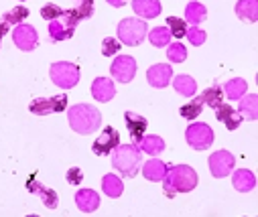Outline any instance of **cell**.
<instances>
[{
	"label": "cell",
	"mask_w": 258,
	"mask_h": 217,
	"mask_svg": "<svg viewBox=\"0 0 258 217\" xmlns=\"http://www.w3.org/2000/svg\"><path fill=\"white\" fill-rule=\"evenodd\" d=\"M198 173L187 165H175L171 169H167V175L163 179L165 183V195L167 197H175L177 193H189L198 187Z\"/></svg>",
	"instance_id": "6da1fadb"
},
{
	"label": "cell",
	"mask_w": 258,
	"mask_h": 217,
	"mask_svg": "<svg viewBox=\"0 0 258 217\" xmlns=\"http://www.w3.org/2000/svg\"><path fill=\"white\" fill-rule=\"evenodd\" d=\"M112 155V167L122 175V177H137L139 167L143 161L139 144H118V147L110 153Z\"/></svg>",
	"instance_id": "7a4b0ae2"
},
{
	"label": "cell",
	"mask_w": 258,
	"mask_h": 217,
	"mask_svg": "<svg viewBox=\"0 0 258 217\" xmlns=\"http://www.w3.org/2000/svg\"><path fill=\"white\" fill-rule=\"evenodd\" d=\"M68 120H70V126L74 128V132L86 136V134H92V132H96L100 128L102 114L94 106L78 104V106H72L68 110Z\"/></svg>",
	"instance_id": "3957f363"
},
{
	"label": "cell",
	"mask_w": 258,
	"mask_h": 217,
	"mask_svg": "<svg viewBox=\"0 0 258 217\" xmlns=\"http://www.w3.org/2000/svg\"><path fill=\"white\" fill-rule=\"evenodd\" d=\"M49 76H51V82L55 86H59L61 90H72L80 82V67L76 63L57 61V63L51 65Z\"/></svg>",
	"instance_id": "277c9868"
},
{
	"label": "cell",
	"mask_w": 258,
	"mask_h": 217,
	"mask_svg": "<svg viewBox=\"0 0 258 217\" xmlns=\"http://www.w3.org/2000/svg\"><path fill=\"white\" fill-rule=\"evenodd\" d=\"M149 35V25L143 19H122L118 25V39L124 45H141Z\"/></svg>",
	"instance_id": "5b68a950"
},
{
	"label": "cell",
	"mask_w": 258,
	"mask_h": 217,
	"mask_svg": "<svg viewBox=\"0 0 258 217\" xmlns=\"http://www.w3.org/2000/svg\"><path fill=\"white\" fill-rule=\"evenodd\" d=\"M185 140L193 151H206L214 144V130L204 122L191 124L185 130Z\"/></svg>",
	"instance_id": "8992f818"
},
{
	"label": "cell",
	"mask_w": 258,
	"mask_h": 217,
	"mask_svg": "<svg viewBox=\"0 0 258 217\" xmlns=\"http://www.w3.org/2000/svg\"><path fill=\"white\" fill-rule=\"evenodd\" d=\"M110 74L120 84H131L137 76V61L133 57H128V55H120L110 65Z\"/></svg>",
	"instance_id": "52a82bcc"
},
{
	"label": "cell",
	"mask_w": 258,
	"mask_h": 217,
	"mask_svg": "<svg viewBox=\"0 0 258 217\" xmlns=\"http://www.w3.org/2000/svg\"><path fill=\"white\" fill-rule=\"evenodd\" d=\"M208 165H210V171H212L214 177L224 179V177H228V175L234 171L236 159H234V155H230L228 151H218V153H214V155L210 157Z\"/></svg>",
	"instance_id": "ba28073f"
},
{
	"label": "cell",
	"mask_w": 258,
	"mask_h": 217,
	"mask_svg": "<svg viewBox=\"0 0 258 217\" xmlns=\"http://www.w3.org/2000/svg\"><path fill=\"white\" fill-rule=\"evenodd\" d=\"M13 41L21 51H33L39 45V33L31 25H17L13 31Z\"/></svg>",
	"instance_id": "9c48e42d"
},
{
	"label": "cell",
	"mask_w": 258,
	"mask_h": 217,
	"mask_svg": "<svg viewBox=\"0 0 258 217\" xmlns=\"http://www.w3.org/2000/svg\"><path fill=\"white\" fill-rule=\"evenodd\" d=\"M120 144V134L112 128V126H106L104 128V132L100 134V138L94 142V155H98V157H106V155H110L116 147Z\"/></svg>",
	"instance_id": "30bf717a"
},
{
	"label": "cell",
	"mask_w": 258,
	"mask_h": 217,
	"mask_svg": "<svg viewBox=\"0 0 258 217\" xmlns=\"http://www.w3.org/2000/svg\"><path fill=\"white\" fill-rule=\"evenodd\" d=\"M147 80H149V86L157 90L167 88L173 80V67H169L167 63H157L147 71Z\"/></svg>",
	"instance_id": "8fae6325"
},
{
	"label": "cell",
	"mask_w": 258,
	"mask_h": 217,
	"mask_svg": "<svg viewBox=\"0 0 258 217\" xmlns=\"http://www.w3.org/2000/svg\"><path fill=\"white\" fill-rule=\"evenodd\" d=\"M124 122H126V128L131 132V138L135 144H139L143 140V136L147 134V128H149V122L145 116L137 114V112H126L124 114Z\"/></svg>",
	"instance_id": "7c38bea8"
},
{
	"label": "cell",
	"mask_w": 258,
	"mask_h": 217,
	"mask_svg": "<svg viewBox=\"0 0 258 217\" xmlns=\"http://www.w3.org/2000/svg\"><path fill=\"white\" fill-rule=\"evenodd\" d=\"M27 189H29L31 193H35L37 197H41L47 209H55V207L59 205V197H57V193H55L53 189L41 185L37 179H29V181H27Z\"/></svg>",
	"instance_id": "4fadbf2b"
},
{
	"label": "cell",
	"mask_w": 258,
	"mask_h": 217,
	"mask_svg": "<svg viewBox=\"0 0 258 217\" xmlns=\"http://www.w3.org/2000/svg\"><path fill=\"white\" fill-rule=\"evenodd\" d=\"M214 110H216V118H218L228 130H236V128L242 124V120H244L230 104H224V102H222V104H220L218 108H214Z\"/></svg>",
	"instance_id": "5bb4252c"
},
{
	"label": "cell",
	"mask_w": 258,
	"mask_h": 217,
	"mask_svg": "<svg viewBox=\"0 0 258 217\" xmlns=\"http://www.w3.org/2000/svg\"><path fill=\"white\" fill-rule=\"evenodd\" d=\"M92 96H94L98 102H110V100L116 96V86H114L112 80H108V78H98V80L92 84Z\"/></svg>",
	"instance_id": "9a60e30c"
},
{
	"label": "cell",
	"mask_w": 258,
	"mask_h": 217,
	"mask_svg": "<svg viewBox=\"0 0 258 217\" xmlns=\"http://www.w3.org/2000/svg\"><path fill=\"white\" fill-rule=\"evenodd\" d=\"M76 203H78V209L84 211V213H94L98 207H100V195L92 189H82L78 191L76 195Z\"/></svg>",
	"instance_id": "2e32d148"
},
{
	"label": "cell",
	"mask_w": 258,
	"mask_h": 217,
	"mask_svg": "<svg viewBox=\"0 0 258 217\" xmlns=\"http://www.w3.org/2000/svg\"><path fill=\"white\" fill-rule=\"evenodd\" d=\"M133 11L141 19H157L161 15L159 0H133Z\"/></svg>",
	"instance_id": "e0dca14e"
},
{
	"label": "cell",
	"mask_w": 258,
	"mask_h": 217,
	"mask_svg": "<svg viewBox=\"0 0 258 217\" xmlns=\"http://www.w3.org/2000/svg\"><path fill=\"white\" fill-rule=\"evenodd\" d=\"M232 185H234L236 191H240V193H248V191H252V189L256 187V177H254L252 171L240 169V171L234 173V177H232Z\"/></svg>",
	"instance_id": "ac0fdd59"
},
{
	"label": "cell",
	"mask_w": 258,
	"mask_h": 217,
	"mask_svg": "<svg viewBox=\"0 0 258 217\" xmlns=\"http://www.w3.org/2000/svg\"><path fill=\"white\" fill-rule=\"evenodd\" d=\"M238 114H240L242 118H246V120L254 122V120H256V116H258V98H256L254 94H248V96L244 94V96L240 98Z\"/></svg>",
	"instance_id": "d6986e66"
},
{
	"label": "cell",
	"mask_w": 258,
	"mask_h": 217,
	"mask_svg": "<svg viewBox=\"0 0 258 217\" xmlns=\"http://www.w3.org/2000/svg\"><path fill=\"white\" fill-rule=\"evenodd\" d=\"M167 169H169V167H167L163 161L153 159V161H149L147 165H143V175H145L147 181H163L165 175H167Z\"/></svg>",
	"instance_id": "ffe728a7"
},
{
	"label": "cell",
	"mask_w": 258,
	"mask_h": 217,
	"mask_svg": "<svg viewBox=\"0 0 258 217\" xmlns=\"http://www.w3.org/2000/svg\"><path fill=\"white\" fill-rule=\"evenodd\" d=\"M185 19L193 27H198L200 23H204L208 19V11H206V7L202 3H198V0H191V3L187 5V9H185Z\"/></svg>",
	"instance_id": "44dd1931"
},
{
	"label": "cell",
	"mask_w": 258,
	"mask_h": 217,
	"mask_svg": "<svg viewBox=\"0 0 258 217\" xmlns=\"http://www.w3.org/2000/svg\"><path fill=\"white\" fill-rule=\"evenodd\" d=\"M173 88H175L177 94H181L185 98L196 96V92H198V84H196V80H193L191 76H177L173 80Z\"/></svg>",
	"instance_id": "7402d4cb"
},
{
	"label": "cell",
	"mask_w": 258,
	"mask_h": 217,
	"mask_svg": "<svg viewBox=\"0 0 258 217\" xmlns=\"http://www.w3.org/2000/svg\"><path fill=\"white\" fill-rule=\"evenodd\" d=\"M139 149L141 151H145L147 155H153V157H157V155H161L163 151H165V140L161 138V136H143V140L139 142Z\"/></svg>",
	"instance_id": "603a6c76"
},
{
	"label": "cell",
	"mask_w": 258,
	"mask_h": 217,
	"mask_svg": "<svg viewBox=\"0 0 258 217\" xmlns=\"http://www.w3.org/2000/svg\"><path fill=\"white\" fill-rule=\"evenodd\" d=\"M236 15L242 21L254 23L256 17H258V5H256V0H240V3L236 5Z\"/></svg>",
	"instance_id": "cb8c5ba5"
},
{
	"label": "cell",
	"mask_w": 258,
	"mask_h": 217,
	"mask_svg": "<svg viewBox=\"0 0 258 217\" xmlns=\"http://www.w3.org/2000/svg\"><path fill=\"white\" fill-rule=\"evenodd\" d=\"M74 37V31L66 29V25L61 23V19H55V21H49V39L59 43V41H66V39H72Z\"/></svg>",
	"instance_id": "d4e9b609"
},
{
	"label": "cell",
	"mask_w": 258,
	"mask_h": 217,
	"mask_svg": "<svg viewBox=\"0 0 258 217\" xmlns=\"http://www.w3.org/2000/svg\"><path fill=\"white\" fill-rule=\"evenodd\" d=\"M102 189H104V193L108 195V197H112V199H118L120 195H122V191H124V185H122V181L116 177V175H106L104 179H102Z\"/></svg>",
	"instance_id": "484cf974"
},
{
	"label": "cell",
	"mask_w": 258,
	"mask_h": 217,
	"mask_svg": "<svg viewBox=\"0 0 258 217\" xmlns=\"http://www.w3.org/2000/svg\"><path fill=\"white\" fill-rule=\"evenodd\" d=\"M200 100L204 102V106H210V108L214 110V108H218V106L222 104V100H224V92H222L220 86H212V88L204 90V94L200 96Z\"/></svg>",
	"instance_id": "4316f807"
},
{
	"label": "cell",
	"mask_w": 258,
	"mask_h": 217,
	"mask_svg": "<svg viewBox=\"0 0 258 217\" xmlns=\"http://www.w3.org/2000/svg\"><path fill=\"white\" fill-rule=\"evenodd\" d=\"M246 90H248V84H246L244 80H240V78L230 80V82L224 86V92H226V96H228L230 100H240V98L246 94Z\"/></svg>",
	"instance_id": "83f0119b"
},
{
	"label": "cell",
	"mask_w": 258,
	"mask_h": 217,
	"mask_svg": "<svg viewBox=\"0 0 258 217\" xmlns=\"http://www.w3.org/2000/svg\"><path fill=\"white\" fill-rule=\"evenodd\" d=\"M202 112H204V102H202L200 98L191 100L189 104L181 106V110H179L181 118H185V120H196L198 116H202Z\"/></svg>",
	"instance_id": "f1b7e54d"
},
{
	"label": "cell",
	"mask_w": 258,
	"mask_h": 217,
	"mask_svg": "<svg viewBox=\"0 0 258 217\" xmlns=\"http://www.w3.org/2000/svg\"><path fill=\"white\" fill-rule=\"evenodd\" d=\"M149 41L155 45V47H167L171 43V31L167 27H157L149 33Z\"/></svg>",
	"instance_id": "f546056e"
},
{
	"label": "cell",
	"mask_w": 258,
	"mask_h": 217,
	"mask_svg": "<svg viewBox=\"0 0 258 217\" xmlns=\"http://www.w3.org/2000/svg\"><path fill=\"white\" fill-rule=\"evenodd\" d=\"M29 110H31L35 116H49L51 112H55V110H53V98H51V100L39 98V100H35V102L29 106Z\"/></svg>",
	"instance_id": "4dcf8cb0"
},
{
	"label": "cell",
	"mask_w": 258,
	"mask_h": 217,
	"mask_svg": "<svg viewBox=\"0 0 258 217\" xmlns=\"http://www.w3.org/2000/svg\"><path fill=\"white\" fill-rule=\"evenodd\" d=\"M29 17V9L27 7H15V9H11L9 13H5V23H9V25H21L25 19Z\"/></svg>",
	"instance_id": "1f68e13d"
},
{
	"label": "cell",
	"mask_w": 258,
	"mask_h": 217,
	"mask_svg": "<svg viewBox=\"0 0 258 217\" xmlns=\"http://www.w3.org/2000/svg\"><path fill=\"white\" fill-rule=\"evenodd\" d=\"M167 29L171 31V37H175V39H183L185 33H187V25L179 17H169L167 19Z\"/></svg>",
	"instance_id": "d6a6232c"
},
{
	"label": "cell",
	"mask_w": 258,
	"mask_h": 217,
	"mask_svg": "<svg viewBox=\"0 0 258 217\" xmlns=\"http://www.w3.org/2000/svg\"><path fill=\"white\" fill-rule=\"evenodd\" d=\"M169 51H167V57L171 63H183L187 59V49L183 47V43H173V45H167Z\"/></svg>",
	"instance_id": "836d02e7"
},
{
	"label": "cell",
	"mask_w": 258,
	"mask_h": 217,
	"mask_svg": "<svg viewBox=\"0 0 258 217\" xmlns=\"http://www.w3.org/2000/svg\"><path fill=\"white\" fill-rule=\"evenodd\" d=\"M61 23L66 25V29H70V31H76V27L82 23V17L78 15V11H76V9H70V11H63Z\"/></svg>",
	"instance_id": "e575fe53"
},
{
	"label": "cell",
	"mask_w": 258,
	"mask_h": 217,
	"mask_svg": "<svg viewBox=\"0 0 258 217\" xmlns=\"http://www.w3.org/2000/svg\"><path fill=\"white\" fill-rule=\"evenodd\" d=\"M185 37L189 39L191 45H196V47H198V45H204V43H206V37H208V35H206V31H202L200 27H193V25H191V27L187 29Z\"/></svg>",
	"instance_id": "d590c367"
},
{
	"label": "cell",
	"mask_w": 258,
	"mask_h": 217,
	"mask_svg": "<svg viewBox=\"0 0 258 217\" xmlns=\"http://www.w3.org/2000/svg\"><path fill=\"white\" fill-rule=\"evenodd\" d=\"M76 11L82 17V21L94 17V0H76Z\"/></svg>",
	"instance_id": "8d00e7d4"
},
{
	"label": "cell",
	"mask_w": 258,
	"mask_h": 217,
	"mask_svg": "<svg viewBox=\"0 0 258 217\" xmlns=\"http://www.w3.org/2000/svg\"><path fill=\"white\" fill-rule=\"evenodd\" d=\"M41 17L45 21H55V19H61L63 17V9L59 5H45L41 9Z\"/></svg>",
	"instance_id": "74e56055"
},
{
	"label": "cell",
	"mask_w": 258,
	"mask_h": 217,
	"mask_svg": "<svg viewBox=\"0 0 258 217\" xmlns=\"http://www.w3.org/2000/svg\"><path fill=\"white\" fill-rule=\"evenodd\" d=\"M118 51H120V43H118L114 37H106V39L102 41V53H104L106 57H114Z\"/></svg>",
	"instance_id": "f35d334b"
},
{
	"label": "cell",
	"mask_w": 258,
	"mask_h": 217,
	"mask_svg": "<svg viewBox=\"0 0 258 217\" xmlns=\"http://www.w3.org/2000/svg\"><path fill=\"white\" fill-rule=\"evenodd\" d=\"M66 179H68L70 185H80V183L84 181V171H82L80 167H72V169L68 171Z\"/></svg>",
	"instance_id": "ab89813d"
},
{
	"label": "cell",
	"mask_w": 258,
	"mask_h": 217,
	"mask_svg": "<svg viewBox=\"0 0 258 217\" xmlns=\"http://www.w3.org/2000/svg\"><path fill=\"white\" fill-rule=\"evenodd\" d=\"M68 96H55L53 98V110L55 112H63V110H66L68 108Z\"/></svg>",
	"instance_id": "60d3db41"
},
{
	"label": "cell",
	"mask_w": 258,
	"mask_h": 217,
	"mask_svg": "<svg viewBox=\"0 0 258 217\" xmlns=\"http://www.w3.org/2000/svg\"><path fill=\"white\" fill-rule=\"evenodd\" d=\"M9 23H5V21H0V45H3V39H5V35L9 33Z\"/></svg>",
	"instance_id": "b9f144b4"
},
{
	"label": "cell",
	"mask_w": 258,
	"mask_h": 217,
	"mask_svg": "<svg viewBox=\"0 0 258 217\" xmlns=\"http://www.w3.org/2000/svg\"><path fill=\"white\" fill-rule=\"evenodd\" d=\"M126 3H128V0H108V5H112V7H116V9L124 7Z\"/></svg>",
	"instance_id": "7bdbcfd3"
},
{
	"label": "cell",
	"mask_w": 258,
	"mask_h": 217,
	"mask_svg": "<svg viewBox=\"0 0 258 217\" xmlns=\"http://www.w3.org/2000/svg\"><path fill=\"white\" fill-rule=\"evenodd\" d=\"M19 3H25V0H19Z\"/></svg>",
	"instance_id": "ee69618b"
}]
</instances>
